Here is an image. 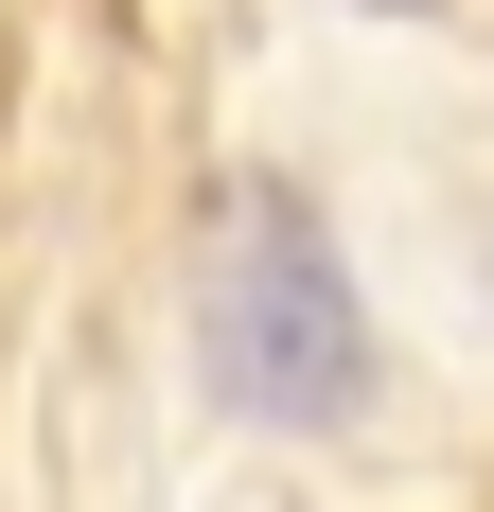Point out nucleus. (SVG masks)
<instances>
[{
    "mask_svg": "<svg viewBox=\"0 0 494 512\" xmlns=\"http://www.w3.org/2000/svg\"><path fill=\"white\" fill-rule=\"evenodd\" d=\"M195 354H212V389L247 424H336L371 389V318H353V265H336V230H318L300 177H230V212H212V336Z\"/></svg>",
    "mask_w": 494,
    "mask_h": 512,
    "instance_id": "nucleus-1",
    "label": "nucleus"
},
{
    "mask_svg": "<svg viewBox=\"0 0 494 512\" xmlns=\"http://www.w3.org/2000/svg\"><path fill=\"white\" fill-rule=\"evenodd\" d=\"M406 18H424V0H406Z\"/></svg>",
    "mask_w": 494,
    "mask_h": 512,
    "instance_id": "nucleus-2",
    "label": "nucleus"
}]
</instances>
